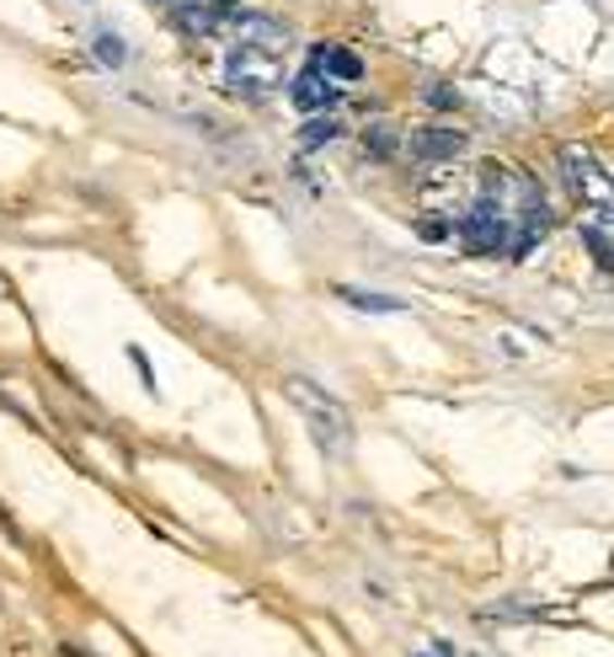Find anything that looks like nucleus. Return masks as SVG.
<instances>
[{
	"label": "nucleus",
	"instance_id": "9b49d317",
	"mask_svg": "<svg viewBox=\"0 0 614 657\" xmlns=\"http://www.w3.org/2000/svg\"><path fill=\"white\" fill-rule=\"evenodd\" d=\"M401 150V129L390 124V118H379V124H368L364 129V155H374V161H390Z\"/></svg>",
	"mask_w": 614,
	"mask_h": 657
},
{
	"label": "nucleus",
	"instance_id": "f03ea898",
	"mask_svg": "<svg viewBox=\"0 0 614 657\" xmlns=\"http://www.w3.org/2000/svg\"><path fill=\"white\" fill-rule=\"evenodd\" d=\"M476 203V172H460V166H438L417 182V209L433 219H465V209Z\"/></svg>",
	"mask_w": 614,
	"mask_h": 657
},
{
	"label": "nucleus",
	"instance_id": "f8f14e48",
	"mask_svg": "<svg viewBox=\"0 0 614 657\" xmlns=\"http://www.w3.org/2000/svg\"><path fill=\"white\" fill-rule=\"evenodd\" d=\"M540 615H546L540 604H529V598H508V604L487 609L481 620H487V626H513V620H540Z\"/></svg>",
	"mask_w": 614,
	"mask_h": 657
},
{
	"label": "nucleus",
	"instance_id": "f257e3e1",
	"mask_svg": "<svg viewBox=\"0 0 614 657\" xmlns=\"http://www.w3.org/2000/svg\"><path fill=\"white\" fill-rule=\"evenodd\" d=\"M284 395H289V406L305 417L310 439L321 444V450H348V439H353V422H348V406L337 401V395H326L321 386H310L305 375H289L284 380Z\"/></svg>",
	"mask_w": 614,
	"mask_h": 657
},
{
	"label": "nucleus",
	"instance_id": "6e6552de",
	"mask_svg": "<svg viewBox=\"0 0 614 657\" xmlns=\"http://www.w3.org/2000/svg\"><path fill=\"white\" fill-rule=\"evenodd\" d=\"M289 97H295V108H300V113H321V108H331L342 91H337V80H326L321 70H305V75L295 80V91H289Z\"/></svg>",
	"mask_w": 614,
	"mask_h": 657
},
{
	"label": "nucleus",
	"instance_id": "dca6fc26",
	"mask_svg": "<svg viewBox=\"0 0 614 657\" xmlns=\"http://www.w3.org/2000/svg\"><path fill=\"white\" fill-rule=\"evenodd\" d=\"M582 241L593 247V257H599V267H610V273H614V241H610V236H604L599 225H588V230H582Z\"/></svg>",
	"mask_w": 614,
	"mask_h": 657
},
{
	"label": "nucleus",
	"instance_id": "0eeeda50",
	"mask_svg": "<svg viewBox=\"0 0 614 657\" xmlns=\"http://www.w3.org/2000/svg\"><path fill=\"white\" fill-rule=\"evenodd\" d=\"M406 150H412V161H460L465 155V134L460 129H443V124H433V129H417L412 139H401Z\"/></svg>",
	"mask_w": 614,
	"mask_h": 657
},
{
	"label": "nucleus",
	"instance_id": "4468645a",
	"mask_svg": "<svg viewBox=\"0 0 614 657\" xmlns=\"http://www.w3.org/2000/svg\"><path fill=\"white\" fill-rule=\"evenodd\" d=\"M91 54H97V60H102L108 70H118L123 60H128V49H123L118 33H97V38H91Z\"/></svg>",
	"mask_w": 614,
	"mask_h": 657
},
{
	"label": "nucleus",
	"instance_id": "20e7f679",
	"mask_svg": "<svg viewBox=\"0 0 614 657\" xmlns=\"http://www.w3.org/2000/svg\"><path fill=\"white\" fill-rule=\"evenodd\" d=\"M561 172H566V188L582 198L593 214H604V209L614 203V177L599 166V155H593L588 144H577V139L561 144Z\"/></svg>",
	"mask_w": 614,
	"mask_h": 657
},
{
	"label": "nucleus",
	"instance_id": "39448f33",
	"mask_svg": "<svg viewBox=\"0 0 614 657\" xmlns=\"http://www.w3.org/2000/svg\"><path fill=\"white\" fill-rule=\"evenodd\" d=\"M454 230H460V247H465V252H476V257L513 252V225H508L497 209H487V203H471V209H465V219H460Z\"/></svg>",
	"mask_w": 614,
	"mask_h": 657
},
{
	"label": "nucleus",
	"instance_id": "f3484780",
	"mask_svg": "<svg viewBox=\"0 0 614 657\" xmlns=\"http://www.w3.org/2000/svg\"><path fill=\"white\" fill-rule=\"evenodd\" d=\"M423 241H443V236H454V225H443V219H433V214H423Z\"/></svg>",
	"mask_w": 614,
	"mask_h": 657
},
{
	"label": "nucleus",
	"instance_id": "9d476101",
	"mask_svg": "<svg viewBox=\"0 0 614 657\" xmlns=\"http://www.w3.org/2000/svg\"><path fill=\"white\" fill-rule=\"evenodd\" d=\"M177 22L187 33H214V27L230 22V5H220V0H177Z\"/></svg>",
	"mask_w": 614,
	"mask_h": 657
},
{
	"label": "nucleus",
	"instance_id": "7ed1b4c3",
	"mask_svg": "<svg viewBox=\"0 0 614 657\" xmlns=\"http://www.w3.org/2000/svg\"><path fill=\"white\" fill-rule=\"evenodd\" d=\"M225 86H230L236 97H251V102L267 97V91H278V86H284V54L236 43V49L225 54Z\"/></svg>",
	"mask_w": 614,
	"mask_h": 657
},
{
	"label": "nucleus",
	"instance_id": "ddd939ff",
	"mask_svg": "<svg viewBox=\"0 0 614 657\" xmlns=\"http://www.w3.org/2000/svg\"><path fill=\"white\" fill-rule=\"evenodd\" d=\"M337 294H342L348 305H359V311H374V316H385V311H406L396 294H368V289H348V283H342Z\"/></svg>",
	"mask_w": 614,
	"mask_h": 657
},
{
	"label": "nucleus",
	"instance_id": "2eb2a0df",
	"mask_svg": "<svg viewBox=\"0 0 614 657\" xmlns=\"http://www.w3.org/2000/svg\"><path fill=\"white\" fill-rule=\"evenodd\" d=\"M337 118H315V124H305V129H300V144H305V150H321V144H331V139H337Z\"/></svg>",
	"mask_w": 614,
	"mask_h": 657
},
{
	"label": "nucleus",
	"instance_id": "1a4fd4ad",
	"mask_svg": "<svg viewBox=\"0 0 614 657\" xmlns=\"http://www.w3.org/2000/svg\"><path fill=\"white\" fill-rule=\"evenodd\" d=\"M310 70H321L326 80H359V75H364L359 54H348V49H337V43H315V49H310Z\"/></svg>",
	"mask_w": 614,
	"mask_h": 657
},
{
	"label": "nucleus",
	"instance_id": "6ab92c4d",
	"mask_svg": "<svg viewBox=\"0 0 614 657\" xmlns=\"http://www.w3.org/2000/svg\"><path fill=\"white\" fill-rule=\"evenodd\" d=\"M220 5H230V0H220Z\"/></svg>",
	"mask_w": 614,
	"mask_h": 657
},
{
	"label": "nucleus",
	"instance_id": "423d86ee",
	"mask_svg": "<svg viewBox=\"0 0 614 657\" xmlns=\"http://www.w3.org/2000/svg\"><path fill=\"white\" fill-rule=\"evenodd\" d=\"M230 33H236V43H246V49L289 54V27H284V22H273V16H262V11H241V16H230Z\"/></svg>",
	"mask_w": 614,
	"mask_h": 657
},
{
	"label": "nucleus",
	"instance_id": "a211bd4d",
	"mask_svg": "<svg viewBox=\"0 0 614 657\" xmlns=\"http://www.w3.org/2000/svg\"><path fill=\"white\" fill-rule=\"evenodd\" d=\"M428 102H433V108H454V102H460V97H454V91H449V86H433V91H428Z\"/></svg>",
	"mask_w": 614,
	"mask_h": 657
}]
</instances>
